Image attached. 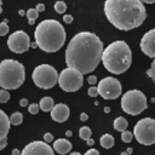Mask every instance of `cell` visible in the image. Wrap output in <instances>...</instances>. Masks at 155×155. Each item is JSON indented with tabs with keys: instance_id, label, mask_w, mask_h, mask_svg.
Instances as JSON below:
<instances>
[{
	"instance_id": "1",
	"label": "cell",
	"mask_w": 155,
	"mask_h": 155,
	"mask_svg": "<svg viewBox=\"0 0 155 155\" xmlns=\"http://www.w3.org/2000/svg\"><path fill=\"white\" fill-rule=\"evenodd\" d=\"M103 50V42L94 33L80 31L70 39L65 48V64L81 74L92 73L102 62Z\"/></svg>"
},
{
	"instance_id": "2",
	"label": "cell",
	"mask_w": 155,
	"mask_h": 155,
	"mask_svg": "<svg viewBox=\"0 0 155 155\" xmlns=\"http://www.w3.org/2000/svg\"><path fill=\"white\" fill-rule=\"evenodd\" d=\"M104 15L116 29L125 31L138 28L147 18V11L140 0H105Z\"/></svg>"
},
{
	"instance_id": "3",
	"label": "cell",
	"mask_w": 155,
	"mask_h": 155,
	"mask_svg": "<svg viewBox=\"0 0 155 155\" xmlns=\"http://www.w3.org/2000/svg\"><path fill=\"white\" fill-rule=\"evenodd\" d=\"M34 38L39 48L45 52H56L65 42V30L58 21L44 19L36 25Z\"/></svg>"
},
{
	"instance_id": "4",
	"label": "cell",
	"mask_w": 155,
	"mask_h": 155,
	"mask_svg": "<svg viewBox=\"0 0 155 155\" xmlns=\"http://www.w3.org/2000/svg\"><path fill=\"white\" fill-rule=\"evenodd\" d=\"M102 63L111 74L119 75L125 73L132 63V52L130 46L122 40L113 41L103 50Z\"/></svg>"
},
{
	"instance_id": "5",
	"label": "cell",
	"mask_w": 155,
	"mask_h": 155,
	"mask_svg": "<svg viewBox=\"0 0 155 155\" xmlns=\"http://www.w3.org/2000/svg\"><path fill=\"white\" fill-rule=\"evenodd\" d=\"M25 80L24 65L16 59H4L0 62V87L4 90H16Z\"/></svg>"
},
{
	"instance_id": "6",
	"label": "cell",
	"mask_w": 155,
	"mask_h": 155,
	"mask_svg": "<svg viewBox=\"0 0 155 155\" xmlns=\"http://www.w3.org/2000/svg\"><path fill=\"white\" fill-rule=\"evenodd\" d=\"M147 108V97L139 90H130L121 97V109L128 115H139Z\"/></svg>"
},
{
	"instance_id": "7",
	"label": "cell",
	"mask_w": 155,
	"mask_h": 155,
	"mask_svg": "<svg viewBox=\"0 0 155 155\" xmlns=\"http://www.w3.org/2000/svg\"><path fill=\"white\" fill-rule=\"evenodd\" d=\"M31 79L38 87L42 90H48L58 82V73L56 68L50 64H40L34 68Z\"/></svg>"
},
{
	"instance_id": "8",
	"label": "cell",
	"mask_w": 155,
	"mask_h": 155,
	"mask_svg": "<svg viewBox=\"0 0 155 155\" xmlns=\"http://www.w3.org/2000/svg\"><path fill=\"white\" fill-rule=\"evenodd\" d=\"M133 136L139 144L151 145L155 143V119H140L133 127Z\"/></svg>"
},
{
	"instance_id": "9",
	"label": "cell",
	"mask_w": 155,
	"mask_h": 155,
	"mask_svg": "<svg viewBox=\"0 0 155 155\" xmlns=\"http://www.w3.org/2000/svg\"><path fill=\"white\" fill-rule=\"evenodd\" d=\"M84 74L73 68L63 69L58 75V85L65 92H76L84 84Z\"/></svg>"
},
{
	"instance_id": "10",
	"label": "cell",
	"mask_w": 155,
	"mask_h": 155,
	"mask_svg": "<svg viewBox=\"0 0 155 155\" xmlns=\"http://www.w3.org/2000/svg\"><path fill=\"white\" fill-rule=\"evenodd\" d=\"M98 94L104 99H116L121 96L122 87L116 78L107 76L98 82Z\"/></svg>"
},
{
	"instance_id": "11",
	"label": "cell",
	"mask_w": 155,
	"mask_h": 155,
	"mask_svg": "<svg viewBox=\"0 0 155 155\" xmlns=\"http://www.w3.org/2000/svg\"><path fill=\"white\" fill-rule=\"evenodd\" d=\"M7 46L15 53H23L28 51L30 47L29 35L23 30H16L8 36Z\"/></svg>"
},
{
	"instance_id": "12",
	"label": "cell",
	"mask_w": 155,
	"mask_h": 155,
	"mask_svg": "<svg viewBox=\"0 0 155 155\" xmlns=\"http://www.w3.org/2000/svg\"><path fill=\"white\" fill-rule=\"evenodd\" d=\"M21 155H54V153L48 143L44 140H34L23 148Z\"/></svg>"
},
{
	"instance_id": "13",
	"label": "cell",
	"mask_w": 155,
	"mask_h": 155,
	"mask_svg": "<svg viewBox=\"0 0 155 155\" xmlns=\"http://www.w3.org/2000/svg\"><path fill=\"white\" fill-rule=\"evenodd\" d=\"M140 50L142 52L150 57V58H155V28L148 30L140 39Z\"/></svg>"
},
{
	"instance_id": "14",
	"label": "cell",
	"mask_w": 155,
	"mask_h": 155,
	"mask_svg": "<svg viewBox=\"0 0 155 155\" xmlns=\"http://www.w3.org/2000/svg\"><path fill=\"white\" fill-rule=\"evenodd\" d=\"M69 115H70V109L64 103L54 104V107L51 110V117L56 122H64V121H67L69 119Z\"/></svg>"
},
{
	"instance_id": "15",
	"label": "cell",
	"mask_w": 155,
	"mask_h": 155,
	"mask_svg": "<svg viewBox=\"0 0 155 155\" xmlns=\"http://www.w3.org/2000/svg\"><path fill=\"white\" fill-rule=\"evenodd\" d=\"M71 143L68 140V139H64V138H58L53 142V150L61 155H64V154H68L70 150H71Z\"/></svg>"
},
{
	"instance_id": "16",
	"label": "cell",
	"mask_w": 155,
	"mask_h": 155,
	"mask_svg": "<svg viewBox=\"0 0 155 155\" xmlns=\"http://www.w3.org/2000/svg\"><path fill=\"white\" fill-rule=\"evenodd\" d=\"M10 119L6 115L5 111L0 109V139L6 138L8 131H10Z\"/></svg>"
},
{
	"instance_id": "17",
	"label": "cell",
	"mask_w": 155,
	"mask_h": 155,
	"mask_svg": "<svg viewBox=\"0 0 155 155\" xmlns=\"http://www.w3.org/2000/svg\"><path fill=\"white\" fill-rule=\"evenodd\" d=\"M39 107H40V109H41L42 111H51L52 108L54 107V102H53L52 97L46 96V97H42V98L40 99Z\"/></svg>"
},
{
	"instance_id": "18",
	"label": "cell",
	"mask_w": 155,
	"mask_h": 155,
	"mask_svg": "<svg viewBox=\"0 0 155 155\" xmlns=\"http://www.w3.org/2000/svg\"><path fill=\"white\" fill-rule=\"evenodd\" d=\"M113 125H114V130H116L119 132H124V131H126V128L128 126V122L124 116H119L114 120Z\"/></svg>"
},
{
	"instance_id": "19",
	"label": "cell",
	"mask_w": 155,
	"mask_h": 155,
	"mask_svg": "<svg viewBox=\"0 0 155 155\" xmlns=\"http://www.w3.org/2000/svg\"><path fill=\"white\" fill-rule=\"evenodd\" d=\"M101 145L104 148V149H110L113 145H114V137L109 133H104L102 137H101Z\"/></svg>"
},
{
	"instance_id": "20",
	"label": "cell",
	"mask_w": 155,
	"mask_h": 155,
	"mask_svg": "<svg viewBox=\"0 0 155 155\" xmlns=\"http://www.w3.org/2000/svg\"><path fill=\"white\" fill-rule=\"evenodd\" d=\"M8 119L11 125H21L23 121V114L19 111H15L11 114V116H8Z\"/></svg>"
},
{
	"instance_id": "21",
	"label": "cell",
	"mask_w": 155,
	"mask_h": 155,
	"mask_svg": "<svg viewBox=\"0 0 155 155\" xmlns=\"http://www.w3.org/2000/svg\"><path fill=\"white\" fill-rule=\"evenodd\" d=\"M79 136H80L81 139L87 140V139L91 138V136H92V131H91L90 127H87V126H82V127H80V130H79Z\"/></svg>"
},
{
	"instance_id": "22",
	"label": "cell",
	"mask_w": 155,
	"mask_h": 155,
	"mask_svg": "<svg viewBox=\"0 0 155 155\" xmlns=\"http://www.w3.org/2000/svg\"><path fill=\"white\" fill-rule=\"evenodd\" d=\"M67 10V4L62 0H58L54 2V11L57 13H64V11Z\"/></svg>"
},
{
	"instance_id": "23",
	"label": "cell",
	"mask_w": 155,
	"mask_h": 155,
	"mask_svg": "<svg viewBox=\"0 0 155 155\" xmlns=\"http://www.w3.org/2000/svg\"><path fill=\"white\" fill-rule=\"evenodd\" d=\"M133 132H130V131H124L121 132V140L124 143H131L132 139H133Z\"/></svg>"
},
{
	"instance_id": "24",
	"label": "cell",
	"mask_w": 155,
	"mask_h": 155,
	"mask_svg": "<svg viewBox=\"0 0 155 155\" xmlns=\"http://www.w3.org/2000/svg\"><path fill=\"white\" fill-rule=\"evenodd\" d=\"M25 16H27L28 21H35L39 17V12L36 11V8H29L25 12Z\"/></svg>"
},
{
	"instance_id": "25",
	"label": "cell",
	"mask_w": 155,
	"mask_h": 155,
	"mask_svg": "<svg viewBox=\"0 0 155 155\" xmlns=\"http://www.w3.org/2000/svg\"><path fill=\"white\" fill-rule=\"evenodd\" d=\"M10 92L7 90L1 88L0 90V103H7L10 101Z\"/></svg>"
},
{
	"instance_id": "26",
	"label": "cell",
	"mask_w": 155,
	"mask_h": 155,
	"mask_svg": "<svg viewBox=\"0 0 155 155\" xmlns=\"http://www.w3.org/2000/svg\"><path fill=\"white\" fill-rule=\"evenodd\" d=\"M147 74H148V76L151 78V80L155 82V58H154V61L151 62L150 68L147 70Z\"/></svg>"
},
{
	"instance_id": "27",
	"label": "cell",
	"mask_w": 155,
	"mask_h": 155,
	"mask_svg": "<svg viewBox=\"0 0 155 155\" xmlns=\"http://www.w3.org/2000/svg\"><path fill=\"white\" fill-rule=\"evenodd\" d=\"M8 33V25H7V19L0 23V36H5Z\"/></svg>"
},
{
	"instance_id": "28",
	"label": "cell",
	"mask_w": 155,
	"mask_h": 155,
	"mask_svg": "<svg viewBox=\"0 0 155 155\" xmlns=\"http://www.w3.org/2000/svg\"><path fill=\"white\" fill-rule=\"evenodd\" d=\"M39 110H40V107H39V104H36V103H31V104H29L28 105V111L30 113V114H38L39 113Z\"/></svg>"
},
{
	"instance_id": "29",
	"label": "cell",
	"mask_w": 155,
	"mask_h": 155,
	"mask_svg": "<svg viewBox=\"0 0 155 155\" xmlns=\"http://www.w3.org/2000/svg\"><path fill=\"white\" fill-rule=\"evenodd\" d=\"M87 93H88L90 97H97V96H98V88H97L96 86H91V87L88 88Z\"/></svg>"
},
{
	"instance_id": "30",
	"label": "cell",
	"mask_w": 155,
	"mask_h": 155,
	"mask_svg": "<svg viewBox=\"0 0 155 155\" xmlns=\"http://www.w3.org/2000/svg\"><path fill=\"white\" fill-rule=\"evenodd\" d=\"M87 82L91 85V86H94V84H97V76L94 75H91L87 78Z\"/></svg>"
},
{
	"instance_id": "31",
	"label": "cell",
	"mask_w": 155,
	"mask_h": 155,
	"mask_svg": "<svg viewBox=\"0 0 155 155\" xmlns=\"http://www.w3.org/2000/svg\"><path fill=\"white\" fill-rule=\"evenodd\" d=\"M52 140H53V136H52L50 132H47V133L44 134V142L50 143V142H52Z\"/></svg>"
},
{
	"instance_id": "32",
	"label": "cell",
	"mask_w": 155,
	"mask_h": 155,
	"mask_svg": "<svg viewBox=\"0 0 155 155\" xmlns=\"http://www.w3.org/2000/svg\"><path fill=\"white\" fill-rule=\"evenodd\" d=\"M73 19H74V18H73L71 15H64V16H63V21H64V23H68V24H69V23L73 22Z\"/></svg>"
},
{
	"instance_id": "33",
	"label": "cell",
	"mask_w": 155,
	"mask_h": 155,
	"mask_svg": "<svg viewBox=\"0 0 155 155\" xmlns=\"http://www.w3.org/2000/svg\"><path fill=\"white\" fill-rule=\"evenodd\" d=\"M85 155H99V151L96 150V149H93V148H91V149H88V150L85 153Z\"/></svg>"
},
{
	"instance_id": "34",
	"label": "cell",
	"mask_w": 155,
	"mask_h": 155,
	"mask_svg": "<svg viewBox=\"0 0 155 155\" xmlns=\"http://www.w3.org/2000/svg\"><path fill=\"white\" fill-rule=\"evenodd\" d=\"M7 145V139L6 138H2V139H0V150H2Z\"/></svg>"
},
{
	"instance_id": "35",
	"label": "cell",
	"mask_w": 155,
	"mask_h": 155,
	"mask_svg": "<svg viewBox=\"0 0 155 155\" xmlns=\"http://www.w3.org/2000/svg\"><path fill=\"white\" fill-rule=\"evenodd\" d=\"M35 8H36L38 12H42V11H45V5L44 4H38Z\"/></svg>"
},
{
	"instance_id": "36",
	"label": "cell",
	"mask_w": 155,
	"mask_h": 155,
	"mask_svg": "<svg viewBox=\"0 0 155 155\" xmlns=\"http://www.w3.org/2000/svg\"><path fill=\"white\" fill-rule=\"evenodd\" d=\"M19 105H21V107H23V108H24V107H28V105H29V104H28V99L22 98V99L19 101Z\"/></svg>"
},
{
	"instance_id": "37",
	"label": "cell",
	"mask_w": 155,
	"mask_h": 155,
	"mask_svg": "<svg viewBox=\"0 0 155 155\" xmlns=\"http://www.w3.org/2000/svg\"><path fill=\"white\" fill-rule=\"evenodd\" d=\"M87 119H88V115H87L86 113H81V114H80V120H81V121H86Z\"/></svg>"
},
{
	"instance_id": "38",
	"label": "cell",
	"mask_w": 155,
	"mask_h": 155,
	"mask_svg": "<svg viewBox=\"0 0 155 155\" xmlns=\"http://www.w3.org/2000/svg\"><path fill=\"white\" fill-rule=\"evenodd\" d=\"M86 143H87V145H93L94 140H93L92 138H90V139H87V140H86Z\"/></svg>"
},
{
	"instance_id": "39",
	"label": "cell",
	"mask_w": 155,
	"mask_h": 155,
	"mask_svg": "<svg viewBox=\"0 0 155 155\" xmlns=\"http://www.w3.org/2000/svg\"><path fill=\"white\" fill-rule=\"evenodd\" d=\"M12 155H21V151L18 149H13L12 150Z\"/></svg>"
},
{
	"instance_id": "40",
	"label": "cell",
	"mask_w": 155,
	"mask_h": 155,
	"mask_svg": "<svg viewBox=\"0 0 155 155\" xmlns=\"http://www.w3.org/2000/svg\"><path fill=\"white\" fill-rule=\"evenodd\" d=\"M140 1H142L143 4H144V2H145V4H154V2H155V0H140Z\"/></svg>"
},
{
	"instance_id": "41",
	"label": "cell",
	"mask_w": 155,
	"mask_h": 155,
	"mask_svg": "<svg viewBox=\"0 0 155 155\" xmlns=\"http://www.w3.org/2000/svg\"><path fill=\"white\" fill-rule=\"evenodd\" d=\"M71 134H73L71 131H67V132H65V136H67V137H71Z\"/></svg>"
},
{
	"instance_id": "42",
	"label": "cell",
	"mask_w": 155,
	"mask_h": 155,
	"mask_svg": "<svg viewBox=\"0 0 155 155\" xmlns=\"http://www.w3.org/2000/svg\"><path fill=\"white\" fill-rule=\"evenodd\" d=\"M18 15H19V16H24V15H25V12H24L23 10H19V11H18Z\"/></svg>"
},
{
	"instance_id": "43",
	"label": "cell",
	"mask_w": 155,
	"mask_h": 155,
	"mask_svg": "<svg viewBox=\"0 0 155 155\" xmlns=\"http://www.w3.org/2000/svg\"><path fill=\"white\" fill-rule=\"evenodd\" d=\"M104 113H110V108L109 107H104Z\"/></svg>"
},
{
	"instance_id": "44",
	"label": "cell",
	"mask_w": 155,
	"mask_h": 155,
	"mask_svg": "<svg viewBox=\"0 0 155 155\" xmlns=\"http://www.w3.org/2000/svg\"><path fill=\"white\" fill-rule=\"evenodd\" d=\"M30 46H31L33 48H35V47H38V45H36V42H33V44H30Z\"/></svg>"
},
{
	"instance_id": "45",
	"label": "cell",
	"mask_w": 155,
	"mask_h": 155,
	"mask_svg": "<svg viewBox=\"0 0 155 155\" xmlns=\"http://www.w3.org/2000/svg\"><path fill=\"white\" fill-rule=\"evenodd\" d=\"M69 155H81L80 153H78V151H74V153H70Z\"/></svg>"
},
{
	"instance_id": "46",
	"label": "cell",
	"mask_w": 155,
	"mask_h": 155,
	"mask_svg": "<svg viewBox=\"0 0 155 155\" xmlns=\"http://www.w3.org/2000/svg\"><path fill=\"white\" fill-rule=\"evenodd\" d=\"M121 155H130V154H128L127 151H122V153H121Z\"/></svg>"
},
{
	"instance_id": "47",
	"label": "cell",
	"mask_w": 155,
	"mask_h": 155,
	"mask_svg": "<svg viewBox=\"0 0 155 155\" xmlns=\"http://www.w3.org/2000/svg\"><path fill=\"white\" fill-rule=\"evenodd\" d=\"M127 153H128V154H131V153H132V149H131V148H130V149H127Z\"/></svg>"
},
{
	"instance_id": "48",
	"label": "cell",
	"mask_w": 155,
	"mask_h": 155,
	"mask_svg": "<svg viewBox=\"0 0 155 155\" xmlns=\"http://www.w3.org/2000/svg\"><path fill=\"white\" fill-rule=\"evenodd\" d=\"M1 11H2V6H1V0H0V13H1Z\"/></svg>"
}]
</instances>
